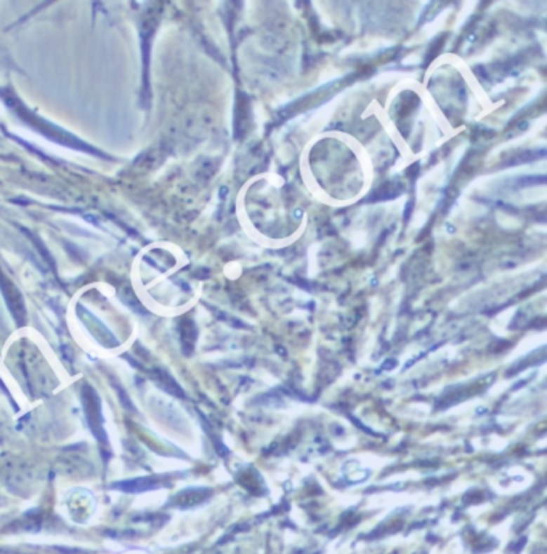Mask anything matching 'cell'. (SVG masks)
I'll return each instance as SVG.
<instances>
[{
  "mask_svg": "<svg viewBox=\"0 0 547 554\" xmlns=\"http://www.w3.org/2000/svg\"><path fill=\"white\" fill-rule=\"evenodd\" d=\"M180 342H182L185 354L190 356L196 343V325L193 324V320H182V324H180Z\"/></svg>",
  "mask_w": 547,
  "mask_h": 554,
  "instance_id": "obj_9",
  "label": "cell"
},
{
  "mask_svg": "<svg viewBox=\"0 0 547 554\" xmlns=\"http://www.w3.org/2000/svg\"><path fill=\"white\" fill-rule=\"evenodd\" d=\"M0 96H4L5 101H7L8 107H11V109H13L16 114H18L22 119V122H26L29 127L36 128L39 133L44 135V137H47L48 140H52V141H55V143H58V144L67 146V148L88 152V154H95V156H98V157H106L103 152L98 151V149H95L93 146L87 144L86 141L79 140V138L74 137V135H71L70 132H66V130L60 128L58 126H55V123L45 121V119L39 117L36 114H32V112L27 111L26 107L22 106L20 101L15 98V96H11V98H10V96H7L2 92H0Z\"/></svg>",
  "mask_w": 547,
  "mask_h": 554,
  "instance_id": "obj_1",
  "label": "cell"
},
{
  "mask_svg": "<svg viewBox=\"0 0 547 554\" xmlns=\"http://www.w3.org/2000/svg\"><path fill=\"white\" fill-rule=\"evenodd\" d=\"M111 487L126 492V494H142V492L162 487V480H159V478H135L122 480V482H114Z\"/></svg>",
  "mask_w": 547,
  "mask_h": 554,
  "instance_id": "obj_6",
  "label": "cell"
},
{
  "mask_svg": "<svg viewBox=\"0 0 547 554\" xmlns=\"http://www.w3.org/2000/svg\"><path fill=\"white\" fill-rule=\"evenodd\" d=\"M153 27L145 25L142 31V60H143V87H142V96L143 103L148 107L150 101V50H151V39H153Z\"/></svg>",
  "mask_w": 547,
  "mask_h": 554,
  "instance_id": "obj_5",
  "label": "cell"
},
{
  "mask_svg": "<svg viewBox=\"0 0 547 554\" xmlns=\"http://www.w3.org/2000/svg\"><path fill=\"white\" fill-rule=\"evenodd\" d=\"M153 381L159 386L161 389H164L166 393H171L173 396H177V398H185V393L183 389L180 388V384L173 380V378L169 375L166 370H161L157 369L154 370V375H153Z\"/></svg>",
  "mask_w": 547,
  "mask_h": 554,
  "instance_id": "obj_8",
  "label": "cell"
},
{
  "mask_svg": "<svg viewBox=\"0 0 547 554\" xmlns=\"http://www.w3.org/2000/svg\"><path fill=\"white\" fill-rule=\"evenodd\" d=\"M81 399L84 404V412H86L90 431H92L93 436L100 440V444H106L108 442V438H106L105 426H103V414H101L100 396L92 386L86 384V386L82 388Z\"/></svg>",
  "mask_w": 547,
  "mask_h": 554,
  "instance_id": "obj_2",
  "label": "cell"
},
{
  "mask_svg": "<svg viewBox=\"0 0 547 554\" xmlns=\"http://www.w3.org/2000/svg\"><path fill=\"white\" fill-rule=\"evenodd\" d=\"M77 318H81L84 325H86L87 330L90 332V335H93L95 340H97L101 346L116 348L117 344H119V342L116 340L114 333H112L108 327L97 318V316L90 313V311H87L84 306H81V304L77 306Z\"/></svg>",
  "mask_w": 547,
  "mask_h": 554,
  "instance_id": "obj_4",
  "label": "cell"
},
{
  "mask_svg": "<svg viewBox=\"0 0 547 554\" xmlns=\"http://www.w3.org/2000/svg\"><path fill=\"white\" fill-rule=\"evenodd\" d=\"M0 293L5 299V304H7L11 318L15 319L18 327H22L27 320V311L25 304V298H22L20 288L16 287L13 282H11L10 277L0 269Z\"/></svg>",
  "mask_w": 547,
  "mask_h": 554,
  "instance_id": "obj_3",
  "label": "cell"
},
{
  "mask_svg": "<svg viewBox=\"0 0 547 554\" xmlns=\"http://www.w3.org/2000/svg\"><path fill=\"white\" fill-rule=\"evenodd\" d=\"M209 495H211V490L209 489H186L183 492H180L176 499H173V501H176V505L178 508H188L202 500H206Z\"/></svg>",
  "mask_w": 547,
  "mask_h": 554,
  "instance_id": "obj_7",
  "label": "cell"
},
{
  "mask_svg": "<svg viewBox=\"0 0 547 554\" xmlns=\"http://www.w3.org/2000/svg\"><path fill=\"white\" fill-rule=\"evenodd\" d=\"M22 231H25L26 236L29 237V239L34 242V244L37 245V250H39V253H42V257L45 258V262H47V263H48L50 266H52V268H55V262H53V258H52V255H50V252L47 250V248H45L44 242H42L41 239H39V237L34 236V234L31 233V231H27V229H25V228H22Z\"/></svg>",
  "mask_w": 547,
  "mask_h": 554,
  "instance_id": "obj_10",
  "label": "cell"
}]
</instances>
